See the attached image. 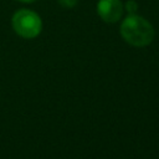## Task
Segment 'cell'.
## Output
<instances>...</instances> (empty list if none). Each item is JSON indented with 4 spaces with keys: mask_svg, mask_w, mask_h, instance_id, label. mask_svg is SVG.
<instances>
[{
    "mask_svg": "<svg viewBox=\"0 0 159 159\" xmlns=\"http://www.w3.org/2000/svg\"><path fill=\"white\" fill-rule=\"evenodd\" d=\"M120 35L129 45L135 47L148 46L154 39V29L145 19L130 14L120 25Z\"/></svg>",
    "mask_w": 159,
    "mask_h": 159,
    "instance_id": "6da1fadb",
    "label": "cell"
},
{
    "mask_svg": "<svg viewBox=\"0 0 159 159\" xmlns=\"http://www.w3.org/2000/svg\"><path fill=\"white\" fill-rule=\"evenodd\" d=\"M19 1H22V2H31V1H34V0H19Z\"/></svg>",
    "mask_w": 159,
    "mask_h": 159,
    "instance_id": "8992f818",
    "label": "cell"
},
{
    "mask_svg": "<svg viewBox=\"0 0 159 159\" xmlns=\"http://www.w3.org/2000/svg\"><path fill=\"white\" fill-rule=\"evenodd\" d=\"M97 12L103 21L116 22L122 16L123 4L120 0H99L97 4Z\"/></svg>",
    "mask_w": 159,
    "mask_h": 159,
    "instance_id": "3957f363",
    "label": "cell"
},
{
    "mask_svg": "<svg viewBox=\"0 0 159 159\" xmlns=\"http://www.w3.org/2000/svg\"><path fill=\"white\" fill-rule=\"evenodd\" d=\"M127 10L129 11V14H133L137 10V4L134 1H128L127 2Z\"/></svg>",
    "mask_w": 159,
    "mask_h": 159,
    "instance_id": "5b68a950",
    "label": "cell"
},
{
    "mask_svg": "<svg viewBox=\"0 0 159 159\" xmlns=\"http://www.w3.org/2000/svg\"><path fill=\"white\" fill-rule=\"evenodd\" d=\"M58 2L65 7H73L77 4V0H58Z\"/></svg>",
    "mask_w": 159,
    "mask_h": 159,
    "instance_id": "277c9868",
    "label": "cell"
},
{
    "mask_svg": "<svg viewBox=\"0 0 159 159\" xmlns=\"http://www.w3.org/2000/svg\"><path fill=\"white\" fill-rule=\"evenodd\" d=\"M14 31L24 39H34L39 36L42 30V21L40 16L27 9L16 11L11 19Z\"/></svg>",
    "mask_w": 159,
    "mask_h": 159,
    "instance_id": "7a4b0ae2",
    "label": "cell"
}]
</instances>
